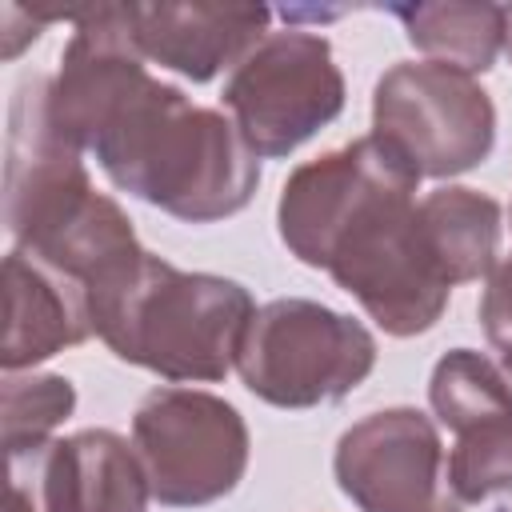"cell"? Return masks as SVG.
Returning <instances> with one entry per match:
<instances>
[{
  "label": "cell",
  "instance_id": "cell-9",
  "mask_svg": "<svg viewBox=\"0 0 512 512\" xmlns=\"http://www.w3.org/2000/svg\"><path fill=\"white\" fill-rule=\"evenodd\" d=\"M332 476L360 512H464L448 484V452L428 412L396 404L340 432Z\"/></svg>",
  "mask_w": 512,
  "mask_h": 512
},
{
  "label": "cell",
  "instance_id": "cell-19",
  "mask_svg": "<svg viewBox=\"0 0 512 512\" xmlns=\"http://www.w3.org/2000/svg\"><path fill=\"white\" fill-rule=\"evenodd\" d=\"M4 512H40V504H36V496L28 492V484L12 480V484H8V504H4Z\"/></svg>",
  "mask_w": 512,
  "mask_h": 512
},
{
  "label": "cell",
  "instance_id": "cell-14",
  "mask_svg": "<svg viewBox=\"0 0 512 512\" xmlns=\"http://www.w3.org/2000/svg\"><path fill=\"white\" fill-rule=\"evenodd\" d=\"M4 304L8 328L0 364L4 372H32L64 348H76L92 336L88 292L56 272L52 264L12 248L4 256Z\"/></svg>",
  "mask_w": 512,
  "mask_h": 512
},
{
  "label": "cell",
  "instance_id": "cell-15",
  "mask_svg": "<svg viewBox=\"0 0 512 512\" xmlns=\"http://www.w3.org/2000/svg\"><path fill=\"white\" fill-rule=\"evenodd\" d=\"M404 40L436 64H452L468 76L488 72L504 52L508 4L488 0H440V4H388Z\"/></svg>",
  "mask_w": 512,
  "mask_h": 512
},
{
  "label": "cell",
  "instance_id": "cell-1",
  "mask_svg": "<svg viewBox=\"0 0 512 512\" xmlns=\"http://www.w3.org/2000/svg\"><path fill=\"white\" fill-rule=\"evenodd\" d=\"M104 176L184 224L244 212L260 188V156L220 108L192 104L176 84L140 72L84 144Z\"/></svg>",
  "mask_w": 512,
  "mask_h": 512
},
{
  "label": "cell",
  "instance_id": "cell-17",
  "mask_svg": "<svg viewBox=\"0 0 512 512\" xmlns=\"http://www.w3.org/2000/svg\"><path fill=\"white\" fill-rule=\"evenodd\" d=\"M76 412V384L60 372H4L0 384V436L8 464L32 460L52 432Z\"/></svg>",
  "mask_w": 512,
  "mask_h": 512
},
{
  "label": "cell",
  "instance_id": "cell-10",
  "mask_svg": "<svg viewBox=\"0 0 512 512\" xmlns=\"http://www.w3.org/2000/svg\"><path fill=\"white\" fill-rule=\"evenodd\" d=\"M428 404L456 444L448 484L460 504L512 500V380L476 348H448L428 376Z\"/></svg>",
  "mask_w": 512,
  "mask_h": 512
},
{
  "label": "cell",
  "instance_id": "cell-5",
  "mask_svg": "<svg viewBox=\"0 0 512 512\" xmlns=\"http://www.w3.org/2000/svg\"><path fill=\"white\" fill-rule=\"evenodd\" d=\"M376 356L364 320L308 296H276L256 308L236 372L256 400L304 412L352 396L372 376Z\"/></svg>",
  "mask_w": 512,
  "mask_h": 512
},
{
  "label": "cell",
  "instance_id": "cell-2",
  "mask_svg": "<svg viewBox=\"0 0 512 512\" xmlns=\"http://www.w3.org/2000/svg\"><path fill=\"white\" fill-rule=\"evenodd\" d=\"M4 228L12 248L72 276L88 296L144 260L128 212L96 192L84 152L52 120V76L16 84L4 136Z\"/></svg>",
  "mask_w": 512,
  "mask_h": 512
},
{
  "label": "cell",
  "instance_id": "cell-21",
  "mask_svg": "<svg viewBox=\"0 0 512 512\" xmlns=\"http://www.w3.org/2000/svg\"><path fill=\"white\" fill-rule=\"evenodd\" d=\"M504 52H508V60H512V4H508V36H504Z\"/></svg>",
  "mask_w": 512,
  "mask_h": 512
},
{
  "label": "cell",
  "instance_id": "cell-13",
  "mask_svg": "<svg viewBox=\"0 0 512 512\" xmlns=\"http://www.w3.org/2000/svg\"><path fill=\"white\" fill-rule=\"evenodd\" d=\"M272 16L264 4H132V32L148 64L208 84L272 32Z\"/></svg>",
  "mask_w": 512,
  "mask_h": 512
},
{
  "label": "cell",
  "instance_id": "cell-7",
  "mask_svg": "<svg viewBox=\"0 0 512 512\" xmlns=\"http://www.w3.org/2000/svg\"><path fill=\"white\" fill-rule=\"evenodd\" d=\"M224 112L260 160H280L328 128L348 100L328 36L272 28L224 80Z\"/></svg>",
  "mask_w": 512,
  "mask_h": 512
},
{
  "label": "cell",
  "instance_id": "cell-11",
  "mask_svg": "<svg viewBox=\"0 0 512 512\" xmlns=\"http://www.w3.org/2000/svg\"><path fill=\"white\" fill-rule=\"evenodd\" d=\"M400 180H420V172L372 132L316 160H304L300 168L288 172L276 204V228L284 248L304 268L324 272L328 252L340 240V232L352 224V216L372 196H380Z\"/></svg>",
  "mask_w": 512,
  "mask_h": 512
},
{
  "label": "cell",
  "instance_id": "cell-8",
  "mask_svg": "<svg viewBox=\"0 0 512 512\" xmlns=\"http://www.w3.org/2000/svg\"><path fill=\"white\" fill-rule=\"evenodd\" d=\"M372 136L396 148L420 180H452L480 168L496 148V104L476 76L400 60L372 88Z\"/></svg>",
  "mask_w": 512,
  "mask_h": 512
},
{
  "label": "cell",
  "instance_id": "cell-18",
  "mask_svg": "<svg viewBox=\"0 0 512 512\" xmlns=\"http://www.w3.org/2000/svg\"><path fill=\"white\" fill-rule=\"evenodd\" d=\"M476 312H480L484 336L496 348H504L512 340V252L500 256V264L484 280V292H480V308Z\"/></svg>",
  "mask_w": 512,
  "mask_h": 512
},
{
  "label": "cell",
  "instance_id": "cell-20",
  "mask_svg": "<svg viewBox=\"0 0 512 512\" xmlns=\"http://www.w3.org/2000/svg\"><path fill=\"white\" fill-rule=\"evenodd\" d=\"M500 368H504V372H508V380H512V340L500 348Z\"/></svg>",
  "mask_w": 512,
  "mask_h": 512
},
{
  "label": "cell",
  "instance_id": "cell-22",
  "mask_svg": "<svg viewBox=\"0 0 512 512\" xmlns=\"http://www.w3.org/2000/svg\"><path fill=\"white\" fill-rule=\"evenodd\" d=\"M496 512H512V500H508V504H500V508H496Z\"/></svg>",
  "mask_w": 512,
  "mask_h": 512
},
{
  "label": "cell",
  "instance_id": "cell-4",
  "mask_svg": "<svg viewBox=\"0 0 512 512\" xmlns=\"http://www.w3.org/2000/svg\"><path fill=\"white\" fill-rule=\"evenodd\" d=\"M416 184L404 180L368 200L324 260L336 288L396 340L436 328L456 288L416 212Z\"/></svg>",
  "mask_w": 512,
  "mask_h": 512
},
{
  "label": "cell",
  "instance_id": "cell-3",
  "mask_svg": "<svg viewBox=\"0 0 512 512\" xmlns=\"http://www.w3.org/2000/svg\"><path fill=\"white\" fill-rule=\"evenodd\" d=\"M92 332L124 364L168 384H216L236 368L256 300L240 280L184 272L172 260H144L88 300Z\"/></svg>",
  "mask_w": 512,
  "mask_h": 512
},
{
  "label": "cell",
  "instance_id": "cell-6",
  "mask_svg": "<svg viewBox=\"0 0 512 512\" xmlns=\"http://www.w3.org/2000/svg\"><path fill=\"white\" fill-rule=\"evenodd\" d=\"M132 448L152 500L164 508H204L232 496L248 472L252 436L236 404L208 388L160 384L132 412Z\"/></svg>",
  "mask_w": 512,
  "mask_h": 512
},
{
  "label": "cell",
  "instance_id": "cell-12",
  "mask_svg": "<svg viewBox=\"0 0 512 512\" xmlns=\"http://www.w3.org/2000/svg\"><path fill=\"white\" fill-rule=\"evenodd\" d=\"M24 464L32 468L28 492L36 496L40 512H148L152 504V488L132 440L112 428L56 436Z\"/></svg>",
  "mask_w": 512,
  "mask_h": 512
},
{
  "label": "cell",
  "instance_id": "cell-16",
  "mask_svg": "<svg viewBox=\"0 0 512 512\" xmlns=\"http://www.w3.org/2000/svg\"><path fill=\"white\" fill-rule=\"evenodd\" d=\"M416 212L452 284H472L492 276V268L500 264V236H504V208L496 196L464 184H440L424 200H416Z\"/></svg>",
  "mask_w": 512,
  "mask_h": 512
}]
</instances>
